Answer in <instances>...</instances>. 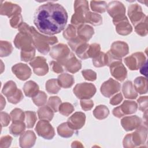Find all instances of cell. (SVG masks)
<instances>
[{"label":"cell","mask_w":148,"mask_h":148,"mask_svg":"<svg viewBox=\"0 0 148 148\" xmlns=\"http://www.w3.org/2000/svg\"><path fill=\"white\" fill-rule=\"evenodd\" d=\"M68 14L59 3L48 2L42 5L36 10L34 23L41 33L54 35L61 32L66 25Z\"/></svg>","instance_id":"6da1fadb"},{"label":"cell","mask_w":148,"mask_h":148,"mask_svg":"<svg viewBox=\"0 0 148 148\" xmlns=\"http://www.w3.org/2000/svg\"><path fill=\"white\" fill-rule=\"evenodd\" d=\"M30 33L31 34L34 45L36 46L39 52L46 54L49 51V47L47 43L50 45L54 44L58 42L55 36L49 37L42 35L36 31L34 27H30Z\"/></svg>","instance_id":"7a4b0ae2"},{"label":"cell","mask_w":148,"mask_h":148,"mask_svg":"<svg viewBox=\"0 0 148 148\" xmlns=\"http://www.w3.org/2000/svg\"><path fill=\"white\" fill-rule=\"evenodd\" d=\"M147 138V128L146 127H138L136 131L132 133L127 135L124 139V146L126 147L127 145L131 146H139L141 144H144ZM128 146V145H127Z\"/></svg>","instance_id":"3957f363"},{"label":"cell","mask_w":148,"mask_h":148,"mask_svg":"<svg viewBox=\"0 0 148 148\" xmlns=\"http://www.w3.org/2000/svg\"><path fill=\"white\" fill-rule=\"evenodd\" d=\"M75 13L73 15L71 23L73 24H83L86 22L87 15L88 13V6L87 1H76L75 2Z\"/></svg>","instance_id":"277c9868"},{"label":"cell","mask_w":148,"mask_h":148,"mask_svg":"<svg viewBox=\"0 0 148 148\" xmlns=\"http://www.w3.org/2000/svg\"><path fill=\"white\" fill-rule=\"evenodd\" d=\"M95 91V87L91 83L78 84L73 88L74 94L79 99H88L94 95Z\"/></svg>","instance_id":"5b68a950"},{"label":"cell","mask_w":148,"mask_h":148,"mask_svg":"<svg viewBox=\"0 0 148 148\" xmlns=\"http://www.w3.org/2000/svg\"><path fill=\"white\" fill-rule=\"evenodd\" d=\"M107 10L110 16L113 17V23L119 21L125 18V7L119 1L110 2L107 7Z\"/></svg>","instance_id":"8992f818"},{"label":"cell","mask_w":148,"mask_h":148,"mask_svg":"<svg viewBox=\"0 0 148 148\" xmlns=\"http://www.w3.org/2000/svg\"><path fill=\"white\" fill-rule=\"evenodd\" d=\"M70 54L69 50L66 45L59 44L52 47L50 54L52 58L64 65Z\"/></svg>","instance_id":"52a82bcc"},{"label":"cell","mask_w":148,"mask_h":148,"mask_svg":"<svg viewBox=\"0 0 148 148\" xmlns=\"http://www.w3.org/2000/svg\"><path fill=\"white\" fill-rule=\"evenodd\" d=\"M137 110V104L134 101H125L119 107L114 108L113 114L117 117H121L125 114H132Z\"/></svg>","instance_id":"ba28073f"},{"label":"cell","mask_w":148,"mask_h":148,"mask_svg":"<svg viewBox=\"0 0 148 148\" xmlns=\"http://www.w3.org/2000/svg\"><path fill=\"white\" fill-rule=\"evenodd\" d=\"M146 57L141 53H136L125 58L124 62L131 70H137L146 61Z\"/></svg>","instance_id":"9c48e42d"},{"label":"cell","mask_w":148,"mask_h":148,"mask_svg":"<svg viewBox=\"0 0 148 148\" xmlns=\"http://www.w3.org/2000/svg\"><path fill=\"white\" fill-rule=\"evenodd\" d=\"M35 130L39 136L47 139H52L54 136V128L47 120L39 121L36 125Z\"/></svg>","instance_id":"30bf717a"},{"label":"cell","mask_w":148,"mask_h":148,"mask_svg":"<svg viewBox=\"0 0 148 148\" xmlns=\"http://www.w3.org/2000/svg\"><path fill=\"white\" fill-rule=\"evenodd\" d=\"M128 16L134 26L143 21L147 18L142 12V8L138 4L132 5L128 8Z\"/></svg>","instance_id":"8fae6325"},{"label":"cell","mask_w":148,"mask_h":148,"mask_svg":"<svg viewBox=\"0 0 148 148\" xmlns=\"http://www.w3.org/2000/svg\"><path fill=\"white\" fill-rule=\"evenodd\" d=\"M120 89V84L112 79H109L103 83L101 87V93L106 97H109Z\"/></svg>","instance_id":"7c38bea8"},{"label":"cell","mask_w":148,"mask_h":148,"mask_svg":"<svg viewBox=\"0 0 148 148\" xmlns=\"http://www.w3.org/2000/svg\"><path fill=\"white\" fill-rule=\"evenodd\" d=\"M34 69V72L38 75H45L48 72V66L45 58L42 57H36L29 62Z\"/></svg>","instance_id":"4fadbf2b"},{"label":"cell","mask_w":148,"mask_h":148,"mask_svg":"<svg viewBox=\"0 0 148 148\" xmlns=\"http://www.w3.org/2000/svg\"><path fill=\"white\" fill-rule=\"evenodd\" d=\"M112 75L117 80L123 81L127 76V71L121 61L112 63L109 65Z\"/></svg>","instance_id":"5bb4252c"},{"label":"cell","mask_w":148,"mask_h":148,"mask_svg":"<svg viewBox=\"0 0 148 148\" xmlns=\"http://www.w3.org/2000/svg\"><path fill=\"white\" fill-rule=\"evenodd\" d=\"M85 114L82 112H76L68 120V125L73 130H78L82 128L85 122Z\"/></svg>","instance_id":"9a60e30c"},{"label":"cell","mask_w":148,"mask_h":148,"mask_svg":"<svg viewBox=\"0 0 148 148\" xmlns=\"http://www.w3.org/2000/svg\"><path fill=\"white\" fill-rule=\"evenodd\" d=\"M12 71L16 76L22 80H25L29 78L31 74L30 68L23 64H17L12 67Z\"/></svg>","instance_id":"2e32d148"},{"label":"cell","mask_w":148,"mask_h":148,"mask_svg":"<svg viewBox=\"0 0 148 148\" xmlns=\"http://www.w3.org/2000/svg\"><path fill=\"white\" fill-rule=\"evenodd\" d=\"M110 51L117 58H121L122 57L128 54V47L127 43L123 42L117 41L112 44L111 50Z\"/></svg>","instance_id":"e0dca14e"},{"label":"cell","mask_w":148,"mask_h":148,"mask_svg":"<svg viewBox=\"0 0 148 148\" xmlns=\"http://www.w3.org/2000/svg\"><path fill=\"white\" fill-rule=\"evenodd\" d=\"M141 124V120L136 116L124 117L121 120V124L126 131H131L138 128Z\"/></svg>","instance_id":"ac0fdd59"},{"label":"cell","mask_w":148,"mask_h":148,"mask_svg":"<svg viewBox=\"0 0 148 148\" xmlns=\"http://www.w3.org/2000/svg\"><path fill=\"white\" fill-rule=\"evenodd\" d=\"M64 65L65 66L66 71L71 73H75L81 68V62L75 58L72 53L71 54V56Z\"/></svg>","instance_id":"d6986e66"},{"label":"cell","mask_w":148,"mask_h":148,"mask_svg":"<svg viewBox=\"0 0 148 148\" xmlns=\"http://www.w3.org/2000/svg\"><path fill=\"white\" fill-rule=\"evenodd\" d=\"M114 24L115 25L116 24V30L119 34L126 35L130 34L132 30V27L129 24L127 17L119 21L114 23Z\"/></svg>","instance_id":"ffe728a7"},{"label":"cell","mask_w":148,"mask_h":148,"mask_svg":"<svg viewBox=\"0 0 148 148\" xmlns=\"http://www.w3.org/2000/svg\"><path fill=\"white\" fill-rule=\"evenodd\" d=\"M35 135L31 131H28L23 134L20 138V146L21 147H31L35 142Z\"/></svg>","instance_id":"44dd1931"},{"label":"cell","mask_w":148,"mask_h":148,"mask_svg":"<svg viewBox=\"0 0 148 148\" xmlns=\"http://www.w3.org/2000/svg\"><path fill=\"white\" fill-rule=\"evenodd\" d=\"M77 34L80 38L83 41L86 42L94 34L93 28L87 25H80L78 27Z\"/></svg>","instance_id":"7402d4cb"},{"label":"cell","mask_w":148,"mask_h":148,"mask_svg":"<svg viewBox=\"0 0 148 148\" xmlns=\"http://www.w3.org/2000/svg\"><path fill=\"white\" fill-rule=\"evenodd\" d=\"M123 92L125 97L127 98L135 99L138 96L131 81H127L123 84Z\"/></svg>","instance_id":"603a6c76"},{"label":"cell","mask_w":148,"mask_h":148,"mask_svg":"<svg viewBox=\"0 0 148 148\" xmlns=\"http://www.w3.org/2000/svg\"><path fill=\"white\" fill-rule=\"evenodd\" d=\"M134 88L140 94H146L147 92V79L143 77H138L134 80Z\"/></svg>","instance_id":"cb8c5ba5"},{"label":"cell","mask_w":148,"mask_h":148,"mask_svg":"<svg viewBox=\"0 0 148 148\" xmlns=\"http://www.w3.org/2000/svg\"><path fill=\"white\" fill-rule=\"evenodd\" d=\"M39 87L32 81L27 82L24 86V91L26 96L34 97L38 93Z\"/></svg>","instance_id":"d4e9b609"},{"label":"cell","mask_w":148,"mask_h":148,"mask_svg":"<svg viewBox=\"0 0 148 148\" xmlns=\"http://www.w3.org/2000/svg\"><path fill=\"white\" fill-rule=\"evenodd\" d=\"M58 83L60 87L68 88L72 86L74 83V79L72 75L64 73L58 76Z\"/></svg>","instance_id":"484cf974"},{"label":"cell","mask_w":148,"mask_h":148,"mask_svg":"<svg viewBox=\"0 0 148 148\" xmlns=\"http://www.w3.org/2000/svg\"><path fill=\"white\" fill-rule=\"evenodd\" d=\"M39 118L42 120L51 121L53 117V112L50 108L49 106H43L38 110Z\"/></svg>","instance_id":"4316f807"},{"label":"cell","mask_w":148,"mask_h":148,"mask_svg":"<svg viewBox=\"0 0 148 148\" xmlns=\"http://www.w3.org/2000/svg\"><path fill=\"white\" fill-rule=\"evenodd\" d=\"M57 131L58 134L65 138L71 136L73 133V129H72L68 124L67 123H62L57 128Z\"/></svg>","instance_id":"83f0119b"},{"label":"cell","mask_w":148,"mask_h":148,"mask_svg":"<svg viewBox=\"0 0 148 148\" xmlns=\"http://www.w3.org/2000/svg\"><path fill=\"white\" fill-rule=\"evenodd\" d=\"M25 125L23 121L13 123L10 127V132L13 135L17 136L20 135L25 130Z\"/></svg>","instance_id":"f1b7e54d"},{"label":"cell","mask_w":148,"mask_h":148,"mask_svg":"<svg viewBox=\"0 0 148 148\" xmlns=\"http://www.w3.org/2000/svg\"><path fill=\"white\" fill-rule=\"evenodd\" d=\"M46 88L49 93L56 94L60 90V86L58 83V80L53 79L47 82L46 84Z\"/></svg>","instance_id":"f546056e"},{"label":"cell","mask_w":148,"mask_h":148,"mask_svg":"<svg viewBox=\"0 0 148 148\" xmlns=\"http://www.w3.org/2000/svg\"><path fill=\"white\" fill-rule=\"evenodd\" d=\"M108 114L109 110L104 105H99L94 110V115L98 119H102L106 117Z\"/></svg>","instance_id":"4dcf8cb0"},{"label":"cell","mask_w":148,"mask_h":148,"mask_svg":"<svg viewBox=\"0 0 148 148\" xmlns=\"http://www.w3.org/2000/svg\"><path fill=\"white\" fill-rule=\"evenodd\" d=\"M93 64L96 67H101L107 65L106 54L103 53H99L97 56L93 58Z\"/></svg>","instance_id":"1f68e13d"},{"label":"cell","mask_w":148,"mask_h":148,"mask_svg":"<svg viewBox=\"0 0 148 148\" xmlns=\"http://www.w3.org/2000/svg\"><path fill=\"white\" fill-rule=\"evenodd\" d=\"M18 90V89H16V86L14 82H13L12 81H10V82H8V83H6L5 86H4V88L2 90V92L5 95H6L8 98H10L12 96H13L17 91L14 93L12 92L16 91V90Z\"/></svg>","instance_id":"d6a6232c"},{"label":"cell","mask_w":148,"mask_h":148,"mask_svg":"<svg viewBox=\"0 0 148 148\" xmlns=\"http://www.w3.org/2000/svg\"><path fill=\"white\" fill-rule=\"evenodd\" d=\"M86 22L94 25H98L102 23V17L99 14L88 12L86 17Z\"/></svg>","instance_id":"836d02e7"},{"label":"cell","mask_w":148,"mask_h":148,"mask_svg":"<svg viewBox=\"0 0 148 148\" xmlns=\"http://www.w3.org/2000/svg\"><path fill=\"white\" fill-rule=\"evenodd\" d=\"M135 27V31L140 36H145L147 34V19H145L143 21L137 24Z\"/></svg>","instance_id":"e575fe53"},{"label":"cell","mask_w":148,"mask_h":148,"mask_svg":"<svg viewBox=\"0 0 148 148\" xmlns=\"http://www.w3.org/2000/svg\"><path fill=\"white\" fill-rule=\"evenodd\" d=\"M91 7L92 10L102 13L106 9V3L104 1H91Z\"/></svg>","instance_id":"d590c367"},{"label":"cell","mask_w":148,"mask_h":148,"mask_svg":"<svg viewBox=\"0 0 148 148\" xmlns=\"http://www.w3.org/2000/svg\"><path fill=\"white\" fill-rule=\"evenodd\" d=\"M25 116H26V126L27 128H30L33 127L36 120V114L34 112H29V111H27L25 112Z\"/></svg>","instance_id":"8d00e7d4"},{"label":"cell","mask_w":148,"mask_h":148,"mask_svg":"<svg viewBox=\"0 0 148 148\" xmlns=\"http://www.w3.org/2000/svg\"><path fill=\"white\" fill-rule=\"evenodd\" d=\"M34 102L37 106H41L44 105L47 99L46 94L43 91H39L35 97L32 98Z\"/></svg>","instance_id":"74e56055"},{"label":"cell","mask_w":148,"mask_h":148,"mask_svg":"<svg viewBox=\"0 0 148 148\" xmlns=\"http://www.w3.org/2000/svg\"><path fill=\"white\" fill-rule=\"evenodd\" d=\"M11 116L12 117L13 122H20L23 121L24 119V113L20 109H15L11 112Z\"/></svg>","instance_id":"f35d334b"},{"label":"cell","mask_w":148,"mask_h":148,"mask_svg":"<svg viewBox=\"0 0 148 148\" xmlns=\"http://www.w3.org/2000/svg\"><path fill=\"white\" fill-rule=\"evenodd\" d=\"M61 103V99L58 97H51L49 98L48 102V105L54 110V112H57L58 107Z\"/></svg>","instance_id":"ab89813d"},{"label":"cell","mask_w":148,"mask_h":148,"mask_svg":"<svg viewBox=\"0 0 148 148\" xmlns=\"http://www.w3.org/2000/svg\"><path fill=\"white\" fill-rule=\"evenodd\" d=\"M59 110L61 114L67 116L73 112L74 108L71 104L69 103H64L60 106Z\"/></svg>","instance_id":"60d3db41"},{"label":"cell","mask_w":148,"mask_h":148,"mask_svg":"<svg viewBox=\"0 0 148 148\" xmlns=\"http://www.w3.org/2000/svg\"><path fill=\"white\" fill-rule=\"evenodd\" d=\"M23 97H24L21 90H17V92L13 96H12L10 98H8V99L10 102L12 103H17L19 102V101H20L23 98Z\"/></svg>","instance_id":"b9f144b4"},{"label":"cell","mask_w":148,"mask_h":148,"mask_svg":"<svg viewBox=\"0 0 148 148\" xmlns=\"http://www.w3.org/2000/svg\"><path fill=\"white\" fill-rule=\"evenodd\" d=\"M64 36L66 39H72V38L75 36V28L73 26L71 25H69L66 30L64 31Z\"/></svg>","instance_id":"7bdbcfd3"},{"label":"cell","mask_w":148,"mask_h":148,"mask_svg":"<svg viewBox=\"0 0 148 148\" xmlns=\"http://www.w3.org/2000/svg\"><path fill=\"white\" fill-rule=\"evenodd\" d=\"M138 103L139 104V109L142 112L147 111V97H140L138 99Z\"/></svg>","instance_id":"ee69618b"},{"label":"cell","mask_w":148,"mask_h":148,"mask_svg":"<svg viewBox=\"0 0 148 148\" xmlns=\"http://www.w3.org/2000/svg\"><path fill=\"white\" fill-rule=\"evenodd\" d=\"M82 73L83 76L86 80L94 81L96 79V73L90 69L84 70L82 71Z\"/></svg>","instance_id":"f6af8a7d"},{"label":"cell","mask_w":148,"mask_h":148,"mask_svg":"<svg viewBox=\"0 0 148 148\" xmlns=\"http://www.w3.org/2000/svg\"><path fill=\"white\" fill-rule=\"evenodd\" d=\"M80 104L82 109L84 110L91 109L94 105L93 101L91 100H88V99H87V100H82Z\"/></svg>","instance_id":"bcb514c9"},{"label":"cell","mask_w":148,"mask_h":148,"mask_svg":"<svg viewBox=\"0 0 148 148\" xmlns=\"http://www.w3.org/2000/svg\"><path fill=\"white\" fill-rule=\"evenodd\" d=\"M21 21H22V17L20 14H18L16 15L14 17H13L12 20L10 21L11 25L14 28H16L17 27L18 24Z\"/></svg>","instance_id":"7dc6e473"},{"label":"cell","mask_w":148,"mask_h":148,"mask_svg":"<svg viewBox=\"0 0 148 148\" xmlns=\"http://www.w3.org/2000/svg\"><path fill=\"white\" fill-rule=\"evenodd\" d=\"M122 99H123L122 95L121 93H119V94H117L116 95H115L114 97H113L110 99V103L113 105H116L120 103L121 102V101H122Z\"/></svg>","instance_id":"c3c4849f"},{"label":"cell","mask_w":148,"mask_h":148,"mask_svg":"<svg viewBox=\"0 0 148 148\" xmlns=\"http://www.w3.org/2000/svg\"><path fill=\"white\" fill-rule=\"evenodd\" d=\"M50 65L52 67V69L53 71L57 73H61L63 71V69L60 65V64L55 62V61H51L50 62Z\"/></svg>","instance_id":"681fc988"},{"label":"cell","mask_w":148,"mask_h":148,"mask_svg":"<svg viewBox=\"0 0 148 148\" xmlns=\"http://www.w3.org/2000/svg\"><path fill=\"white\" fill-rule=\"evenodd\" d=\"M147 62L146 61L143 65L140 67V72L142 74L144 75L145 76H146L147 74Z\"/></svg>","instance_id":"f907efd6"}]
</instances>
